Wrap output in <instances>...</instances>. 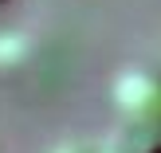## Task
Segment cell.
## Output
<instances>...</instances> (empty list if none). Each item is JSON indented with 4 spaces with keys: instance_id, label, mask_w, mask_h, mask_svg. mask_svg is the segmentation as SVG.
Segmentation results:
<instances>
[{
    "instance_id": "obj_3",
    "label": "cell",
    "mask_w": 161,
    "mask_h": 153,
    "mask_svg": "<svg viewBox=\"0 0 161 153\" xmlns=\"http://www.w3.org/2000/svg\"><path fill=\"white\" fill-rule=\"evenodd\" d=\"M51 153H98V149H91V145H79V141H63V145H55Z\"/></svg>"
},
{
    "instance_id": "obj_2",
    "label": "cell",
    "mask_w": 161,
    "mask_h": 153,
    "mask_svg": "<svg viewBox=\"0 0 161 153\" xmlns=\"http://www.w3.org/2000/svg\"><path fill=\"white\" fill-rule=\"evenodd\" d=\"M98 153H161V130L122 118V122L106 134V141H102Z\"/></svg>"
},
{
    "instance_id": "obj_1",
    "label": "cell",
    "mask_w": 161,
    "mask_h": 153,
    "mask_svg": "<svg viewBox=\"0 0 161 153\" xmlns=\"http://www.w3.org/2000/svg\"><path fill=\"white\" fill-rule=\"evenodd\" d=\"M110 102L118 106L122 118L161 130V67H153V63L122 67L110 83Z\"/></svg>"
}]
</instances>
